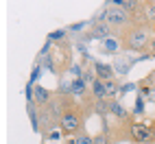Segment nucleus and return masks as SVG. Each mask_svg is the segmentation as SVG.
Listing matches in <instances>:
<instances>
[{"label":"nucleus","mask_w":155,"mask_h":144,"mask_svg":"<svg viewBox=\"0 0 155 144\" xmlns=\"http://www.w3.org/2000/svg\"><path fill=\"white\" fill-rule=\"evenodd\" d=\"M90 94L94 96V100H109L107 87H105V81H101V79H96L94 83L90 85Z\"/></svg>","instance_id":"f8f14e48"},{"label":"nucleus","mask_w":155,"mask_h":144,"mask_svg":"<svg viewBox=\"0 0 155 144\" xmlns=\"http://www.w3.org/2000/svg\"><path fill=\"white\" fill-rule=\"evenodd\" d=\"M147 18L149 22H155V0H147Z\"/></svg>","instance_id":"f3484780"},{"label":"nucleus","mask_w":155,"mask_h":144,"mask_svg":"<svg viewBox=\"0 0 155 144\" xmlns=\"http://www.w3.org/2000/svg\"><path fill=\"white\" fill-rule=\"evenodd\" d=\"M68 35H70V33H68V28L53 31V33H48V42H53V44L57 42V46H59V44H66V42H68Z\"/></svg>","instance_id":"ddd939ff"},{"label":"nucleus","mask_w":155,"mask_h":144,"mask_svg":"<svg viewBox=\"0 0 155 144\" xmlns=\"http://www.w3.org/2000/svg\"><path fill=\"white\" fill-rule=\"evenodd\" d=\"M107 107H109V118L116 120V122L136 118V116H133V111H127V107L120 103V98H109L107 100Z\"/></svg>","instance_id":"0eeeda50"},{"label":"nucleus","mask_w":155,"mask_h":144,"mask_svg":"<svg viewBox=\"0 0 155 144\" xmlns=\"http://www.w3.org/2000/svg\"><path fill=\"white\" fill-rule=\"evenodd\" d=\"M61 122H59V129L64 131V136L68 138H74L79 133L85 131V118H87V111L83 107V103L79 98H74L72 94L68 96H61Z\"/></svg>","instance_id":"f257e3e1"},{"label":"nucleus","mask_w":155,"mask_h":144,"mask_svg":"<svg viewBox=\"0 0 155 144\" xmlns=\"http://www.w3.org/2000/svg\"><path fill=\"white\" fill-rule=\"evenodd\" d=\"M74 142L77 144H94V136H90L87 131L79 133V136H74Z\"/></svg>","instance_id":"dca6fc26"},{"label":"nucleus","mask_w":155,"mask_h":144,"mask_svg":"<svg viewBox=\"0 0 155 144\" xmlns=\"http://www.w3.org/2000/svg\"><path fill=\"white\" fill-rule=\"evenodd\" d=\"M114 35V31L105 24V22H90V28L83 33V37L79 39L81 44L87 42V39H98V42H103V39H107Z\"/></svg>","instance_id":"20e7f679"},{"label":"nucleus","mask_w":155,"mask_h":144,"mask_svg":"<svg viewBox=\"0 0 155 144\" xmlns=\"http://www.w3.org/2000/svg\"><path fill=\"white\" fill-rule=\"evenodd\" d=\"M136 64H140V61H138V55H129V53H122V55H118V57H114V61H111L116 74H120V77H127Z\"/></svg>","instance_id":"423d86ee"},{"label":"nucleus","mask_w":155,"mask_h":144,"mask_svg":"<svg viewBox=\"0 0 155 144\" xmlns=\"http://www.w3.org/2000/svg\"><path fill=\"white\" fill-rule=\"evenodd\" d=\"M85 24H87V22H77V24H70V26H68V33H81V31L85 28Z\"/></svg>","instance_id":"6ab92c4d"},{"label":"nucleus","mask_w":155,"mask_h":144,"mask_svg":"<svg viewBox=\"0 0 155 144\" xmlns=\"http://www.w3.org/2000/svg\"><path fill=\"white\" fill-rule=\"evenodd\" d=\"M133 116L136 118H142L144 114H147V98H142V96H138L136 94V103H133Z\"/></svg>","instance_id":"4468645a"},{"label":"nucleus","mask_w":155,"mask_h":144,"mask_svg":"<svg viewBox=\"0 0 155 144\" xmlns=\"http://www.w3.org/2000/svg\"><path fill=\"white\" fill-rule=\"evenodd\" d=\"M42 74H44L42 64H35V66H33V70H31V79H28V83H31V85H37V81L42 79Z\"/></svg>","instance_id":"2eb2a0df"},{"label":"nucleus","mask_w":155,"mask_h":144,"mask_svg":"<svg viewBox=\"0 0 155 144\" xmlns=\"http://www.w3.org/2000/svg\"><path fill=\"white\" fill-rule=\"evenodd\" d=\"M153 35H155V22H153Z\"/></svg>","instance_id":"4be33fe9"},{"label":"nucleus","mask_w":155,"mask_h":144,"mask_svg":"<svg viewBox=\"0 0 155 144\" xmlns=\"http://www.w3.org/2000/svg\"><path fill=\"white\" fill-rule=\"evenodd\" d=\"M144 144H155V140H153V142H144Z\"/></svg>","instance_id":"5701e85b"},{"label":"nucleus","mask_w":155,"mask_h":144,"mask_svg":"<svg viewBox=\"0 0 155 144\" xmlns=\"http://www.w3.org/2000/svg\"><path fill=\"white\" fill-rule=\"evenodd\" d=\"M147 53H151L153 57H155V35H153V39H151V44H149V50Z\"/></svg>","instance_id":"aec40b11"},{"label":"nucleus","mask_w":155,"mask_h":144,"mask_svg":"<svg viewBox=\"0 0 155 144\" xmlns=\"http://www.w3.org/2000/svg\"><path fill=\"white\" fill-rule=\"evenodd\" d=\"M92 68H94L96 72V79L101 81H111V79H116V70H114V66L105 64V61H92Z\"/></svg>","instance_id":"9d476101"},{"label":"nucleus","mask_w":155,"mask_h":144,"mask_svg":"<svg viewBox=\"0 0 155 144\" xmlns=\"http://www.w3.org/2000/svg\"><path fill=\"white\" fill-rule=\"evenodd\" d=\"M55 96H57V92L48 90V87H44V85H35L33 103H35L37 107H46V105H50V103L55 100Z\"/></svg>","instance_id":"6e6552de"},{"label":"nucleus","mask_w":155,"mask_h":144,"mask_svg":"<svg viewBox=\"0 0 155 144\" xmlns=\"http://www.w3.org/2000/svg\"><path fill=\"white\" fill-rule=\"evenodd\" d=\"M61 138H64V131H61V129H55V131H50L46 136V140H50V142H59Z\"/></svg>","instance_id":"a211bd4d"},{"label":"nucleus","mask_w":155,"mask_h":144,"mask_svg":"<svg viewBox=\"0 0 155 144\" xmlns=\"http://www.w3.org/2000/svg\"><path fill=\"white\" fill-rule=\"evenodd\" d=\"M101 53L103 55H111V57H118L120 53H122V44H120V39L116 37V35H111V37H107V39H103L101 42Z\"/></svg>","instance_id":"1a4fd4ad"},{"label":"nucleus","mask_w":155,"mask_h":144,"mask_svg":"<svg viewBox=\"0 0 155 144\" xmlns=\"http://www.w3.org/2000/svg\"><path fill=\"white\" fill-rule=\"evenodd\" d=\"M120 44H122V53L129 55H144L149 50V44L153 39V24L147 22H131L127 28L114 33Z\"/></svg>","instance_id":"f03ea898"},{"label":"nucleus","mask_w":155,"mask_h":144,"mask_svg":"<svg viewBox=\"0 0 155 144\" xmlns=\"http://www.w3.org/2000/svg\"><path fill=\"white\" fill-rule=\"evenodd\" d=\"M70 90H72V96L79 98V100L90 94V85L85 83L83 79H70Z\"/></svg>","instance_id":"9b49d317"},{"label":"nucleus","mask_w":155,"mask_h":144,"mask_svg":"<svg viewBox=\"0 0 155 144\" xmlns=\"http://www.w3.org/2000/svg\"><path fill=\"white\" fill-rule=\"evenodd\" d=\"M131 136H133V144H144V142H153L155 140V127L147 125V122H133V129H131Z\"/></svg>","instance_id":"39448f33"},{"label":"nucleus","mask_w":155,"mask_h":144,"mask_svg":"<svg viewBox=\"0 0 155 144\" xmlns=\"http://www.w3.org/2000/svg\"><path fill=\"white\" fill-rule=\"evenodd\" d=\"M127 144H131V142H127Z\"/></svg>","instance_id":"b1692460"},{"label":"nucleus","mask_w":155,"mask_h":144,"mask_svg":"<svg viewBox=\"0 0 155 144\" xmlns=\"http://www.w3.org/2000/svg\"><path fill=\"white\" fill-rule=\"evenodd\" d=\"M66 144H77V142H74V138H70V140H68Z\"/></svg>","instance_id":"412c9836"},{"label":"nucleus","mask_w":155,"mask_h":144,"mask_svg":"<svg viewBox=\"0 0 155 144\" xmlns=\"http://www.w3.org/2000/svg\"><path fill=\"white\" fill-rule=\"evenodd\" d=\"M103 7H105V24L114 31V33H118V31L127 28L131 24V15L122 7H111L109 2H105Z\"/></svg>","instance_id":"7ed1b4c3"}]
</instances>
